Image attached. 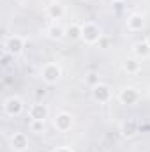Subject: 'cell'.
<instances>
[{"label":"cell","mask_w":150,"mask_h":152,"mask_svg":"<svg viewBox=\"0 0 150 152\" xmlns=\"http://www.w3.org/2000/svg\"><path fill=\"white\" fill-rule=\"evenodd\" d=\"M103 37L99 25H95L94 21H85L81 23V39L87 44H97L99 39Z\"/></svg>","instance_id":"6da1fadb"},{"label":"cell","mask_w":150,"mask_h":152,"mask_svg":"<svg viewBox=\"0 0 150 152\" xmlns=\"http://www.w3.org/2000/svg\"><path fill=\"white\" fill-rule=\"evenodd\" d=\"M60 76H62V67H60L57 62H48V64H44L42 69H41V78H42L46 83H50V85L57 83V81L60 80Z\"/></svg>","instance_id":"7a4b0ae2"},{"label":"cell","mask_w":150,"mask_h":152,"mask_svg":"<svg viewBox=\"0 0 150 152\" xmlns=\"http://www.w3.org/2000/svg\"><path fill=\"white\" fill-rule=\"evenodd\" d=\"M25 44H27V39L23 37V36H11V37L5 39L4 50H5V53L16 57V55H20L25 50Z\"/></svg>","instance_id":"3957f363"},{"label":"cell","mask_w":150,"mask_h":152,"mask_svg":"<svg viewBox=\"0 0 150 152\" xmlns=\"http://www.w3.org/2000/svg\"><path fill=\"white\" fill-rule=\"evenodd\" d=\"M23 110H25V104L18 96H11L4 101V112L9 117H18L23 113Z\"/></svg>","instance_id":"277c9868"},{"label":"cell","mask_w":150,"mask_h":152,"mask_svg":"<svg viewBox=\"0 0 150 152\" xmlns=\"http://www.w3.org/2000/svg\"><path fill=\"white\" fill-rule=\"evenodd\" d=\"M111 96H113L111 88H110L106 83H99V85H95V87L92 88V97H94V101H97V103H101V104L110 103Z\"/></svg>","instance_id":"5b68a950"},{"label":"cell","mask_w":150,"mask_h":152,"mask_svg":"<svg viewBox=\"0 0 150 152\" xmlns=\"http://www.w3.org/2000/svg\"><path fill=\"white\" fill-rule=\"evenodd\" d=\"M53 124H55L57 131H60V133H67V131H71V127H73V115L67 113V112H60V113L55 115Z\"/></svg>","instance_id":"8992f818"},{"label":"cell","mask_w":150,"mask_h":152,"mask_svg":"<svg viewBox=\"0 0 150 152\" xmlns=\"http://www.w3.org/2000/svg\"><path fill=\"white\" fill-rule=\"evenodd\" d=\"M50 115V108L44 104V103H34L30 108H28V117L30 120H46Z\"/></svg>","instance_id":"52a82bcc"},{"label":"cell","mask_w":150,"mask_h":152,"mask_svg":"<svg viewBox=\"0 0 150 152\" xmlns=\"http://www.w3.org/2000/svg\"><path fill=\"white\" fill-rule=\"evenodd\" d=\"M118 99H120L122 104H134L140 99V94L134 87H124L118 94Z\"/></svg>","instance_id":"ba28073f"},{"label":"cell","mask_w":150,"mask_h":152,"mask_svg":"<svg viewBox=\"0 0 150 152\" xmlns=\"http://www.w3.org/2000/svg\"><path fill=\"white\" fill-rule=\"evenodd\" d=\"M11 149L14 152H25L28 149V138L25 133H14L11 136Z\"/></svg>","instance_id":"9c48e42d"},{"label":"cell","mask_w":150,"mask_h":152,"mask_svg":"<svg viewBox=\"0 0 150 152\" xmlns=\"http://www.w3.org/2000/svg\"><path fill=\"white\" fill-rule=\"evenodd\" d=\"M143 27H145V16H143V14L133 12V14L127 18V28H129L131 32H140Z\"/></svg>","instance_id":"30bf717a"},{"label":"cell","mask_w":150,"mask_h":152,"mask_svg":"<svg viewBox=\"0 0 150 152\" xmlns=\"http://www.w3.org/2000/svg\"><path fill=\"white\" fill-rule=\"evenodd\" d=\"M46 14H48L51 20H60V18L66 14V9H64V5H62L60 2H57V4H50V5L46 7Z\"/></svg>","instance_id":"8fae6325"},{"label":"cell","mask_w":150,"mask_h":152,"mask_svg":"<svg viewBox=\"0 0 150 152\" xmlns=\"http://www.w3.org/2000/svg\"><path fill=\"white\" fill-rule=\"evenodd\" d=\"M120 133H122L124 138H133V136H136V133H138V124H136L134 120H125V122L120 126Z\"/></svg>","instance_id":"7c38bea8"},{"label":"cell","mask_w":150,"mask_h":152,"mask_svg":"<svg viewBox=\"0 0 150 152\" xmlns=\"http://www.w3.org/2000/svg\"><path fill=\"white\" fill-rule=\"evenodd\" d=\"M122 67H124V71H125V73L134 75V73H138V71H140L141 64H140V60H138V58H127V60H124Z\"/></svg>","instance_id":"4fadbf2b"},{"label":"cell","mask_w":150,"mask_h":152,"mask_svg":"<svg viewBox=\"0 0 150 152\" xmlns=\"http://www.w3.org/2000/svg\"><path fill=\"white\" fill-rule=\"evenodd\" d=\"M48 37L53 39V41H60V39L66 37V28L60 25H51L48 28Z\"/></svg>","instance_id":"5bb4252c"},{"label":"cell","mask_w":150,"mask_h":152,"mask_svg":"<svg viewBox=\"0 0 150 152\" xmlns=\"http://www.w3.org/2000/svg\"><path fill=\"white\" fill-rule=\"evenodd\" d=\"M134 55H136L138 58H145V57H149L150 55V44L147 42V41L138 42V44L134 46Z\"/></svg>","instance_id":"9a60e30c"},{"label":"cell","mask_w":150,"mask_h":152,"mask_svg":"<svg viewBox=\"0 0 150 152\" xmlns=\"http://www.w3.org/2000/svg\"><path fill=\"white\" fill-rule=\"evenodd\" d=\"M66 37H69L71 41L81 39V25H73V27L66 28Z\"/></svg>","instance_id":"2e32d148"},{"label":"cell","mask_w":150,"mask_h":152,"mask_svg":"<svg viewBox=\"0 0 150 152\" xmlns=\"http://www.w3.org/2000/svg\"><path fill=\"white\" fill-rule=\"evenodd\" d=\"M85 83H87V85H90V87L94 88L95 85H99V83H101V81H99V75H97L95 71L87 73V75H85Z\"/></svg>","instance_id":"e0dca14e"},{"label":"cell","mask_w":150,"mask_h":152,"mask_svg":"<svg viewBox=\"0 0 150 152\" xmlns=\"http://www.w3.org/2000/svg\"><path fill=\"white\" fill-rule=\"evenodd\" d=\"M30 129L36 134H44V122L42 120H30Z\"/></svg>","instance_id":"ac0fdd59"},{"label":"cell","mask_w":150,"mask_h":152,"mask_svg":"<svg viewBox=\"0 0 150 152\" xmlns=\"http://www.w3.org/2000/svg\"><path fill=\"white\" fill-rule=\"evenodd\" d=\"M97 44H99V46H101V48H108V44H110V39H99V42H97Z\"/></svg>","instance_id":"d6986e66"},{"label":"cell","mask_w":150,"mask_h":152,"mask_svg":"<svg viewBox=\"0 0 150 152\" xmlns=\"http://www.w3.org/2000/svg\"><path fill=\"white\" fill-rule=\"evenodd\" d=\"M53 152H74L71 147H58V149H55Z\"/></svg>","instance_id":"ffe728a7"},{"label":"cell","mask_w":150,"mask_h":152,"mask_svg":"<svg viewBox=\"0 0 150 152\" xmlns=\"http://www.w3.org/2000/svg\"><path fill=\"white\" fill-rule=\"evenodd\" d=\"M50 4H57V2H60V0H48Z\"/></svg>","instance_id":"44dd1931"},{"label":"cell","mask_w":150,"mask_h":152,"mask_svg":"<svg viewBox=\"0 0 150 152\" xmlns=\"http://www.w3.org/2000/svg\"><path fill=\"white\" fill-rule=\"evenodd\" d=\"M147 42H149V44H150V36H149V39H147Z\"/></svg>","instance_id":"7402d4cb"},{"label":"cell","mask_w":150,"mask_h":152,"mask_svg":"<svg viewBox=\"0 0 150 152\" xmlns=\"http://www.w3.org/2000/svg\"><path fill=\"white\" fill-rule=\"evenodd\" d=\"M115 2H122V0H113V4H115Z\"/></svg>","instance_id":"603a6c76"}]
</instances>
